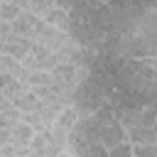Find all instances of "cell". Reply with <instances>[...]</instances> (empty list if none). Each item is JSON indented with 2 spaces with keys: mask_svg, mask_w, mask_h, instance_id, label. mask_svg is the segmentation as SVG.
Instances as JSON below:
<instances>
[{
  "mask_svg": "<svg viewBox=\"0 0 157 157\" xmlns=\"http://www.w3.org/2000/svg\"><path fill=\"white\" fill-rule=\"evenodd\" d=\"M103 103H108V98H105V91L91 78V76H83L81 81H78V86H76V91H74V108L78 110V115H91V113H96Z\"/></svg>",
  "mask_w": 157,
  "mask_h": 157,
  "instance_id": "7a4b0ae2",
  "label": "cell"
},
{
  "mask_svg": "<svg viewBox=\"0 0 157 157\" xmlns=\"http://www.w3.org/2000/svg\"><path fill=\"white\" fill-rule=\"evenodd\" d=\"M37 113H39V118H42L44 128H52V125L56 123V118H59V108H52V105H39V108H37Z\"/></svg>",
  "mask_w": 157,
  "mask_h": 157,
  "instance_id": "8fae6325",
  "label": "cell"
},
{
  "mask_svg": "<svg viewBox=\"0 0 157 157\" xmlns=\"http://www.w3.org/2000/svg\"><path fill=\"white\" fill-rule=\"evenodd\" d=\"M101 2H105L113 10H135L142 5V0H101Z\"/></svg>",
  "mask_w": 157,
  "mask_h": 157,
  "instance_id": "2e32d148",
  "label": "cell"
},
{
  "mask_svg": "<svg viewBox=\"0 0 157 157\" xmlns=\"http://www.w3.org/2000/svg\"><path fill=\"white\" fill-rule=\"evenodd\" d=\"M64 152H66V145L61 140H56L49 128L34 132L32 140H29V155L32 157H56V155H64Z\"/></svg>",
  "mask_w": 157,
  "mask_h": 157,
  "instance_id": "3957f363",
  "label": "cell"
},
{
  "mask_svg": "<svg viewBox=\"0 0 157 157\" xmlns=\"http://www.w3.org/2000/svg\"><path fill=\"white\" fill-rule=\"evenodd\" d=\"M0 5H2V0H0Z\"/></svg>",
  "mask_w": 157,
  "mask_h": 157,
  "instance_id": "603a6c76",
  "label": "cell"
},
{
  "mask_svg": "<svg viewBox=\"0 0 157 157\" xmlns=\"http://www.w3.org/2000/svg\"><path fill=\"white\" fill-rule=\"evenodd\" d=\"M29 44H32V37H20V34H15L10 42H5V44H2V52L22 61V59H25V54L29 52Z\"/></svg>",
  "mask_w": 157,
  "mask_h": 157,
  "instance_id": "5b68a950",
  "label": "cell"
},
{
  "mask_svg": "<svg viewBox=\"0 0 157 157\" xmlns=\"http://www.w3.org/2000/svg\"><path fill=\"white\" fill-rule=\"evenodd\" d=\"M32 135H34V130H32L25 120H20V123L12 128V137H10V142H12V145H29Z\"/></svg>",
  "mask_w": 157,
  "mask_h": 157,
  "instance_id": "ba28073f",
  "label": "cell"
},
{
  "mask_svg": "<svg viewBox=\"0 0 157 157\" xmlns=\"http://www.w3.org/2000/svg\"><path fill=\"white\" fill-rule=\"evenodd\" d=\"M42 20H44L47 25H54V27L69 32V10H64V7H59V5H54L52 10H47V12L42 15Z\"/></svg>",
  "mask_w": 157,
  "mask_h": 157,
  "instance_id": "52a82bcc",
  "label": "cell"
},
{
  "mask_svg": "<svg viewBox=\"0 0 157 157\" xmlns=\"http://www.w3.org/2000/svg\"><path fill=\"white\" fill-rule=\"evenodd\" d=\"M132 155H135V157H157V142L132 145Z\"/></svg>",
  "mask_w": 157,
  "mask_h": 157,
  "instance_id": "9a60e30c",
  "label": "cell"
},
{
  "mask_svg": "<svg viewBox=\"0 0 157 157\" xmlns=\"http://www.w3.org/2000/svg\"><path fill=\"white\" fill-rule=\"evenodd\" d=\"M81 115H78V110L74 108V105H64L61 110H59V118H56V125H61L64 130H71L74 128V123L78 120Z\"/></svg>",
  "mask_w": 157,
  "mask_h": 157,
  "instance_id": "9c48e42d",
  "label": "cell"
},
{
  "mask_svg": "<svg viewBox=\"0 0 157 157\" xmlns=\"http://www.w3.org/2000/svg\"><path fill=\"white\" fill-rule=\"evenodd\" d=\"M66 152L69 155H86V157H98V155H108L105 145L101 142V130H98V120L91 115H81L74 128L66 135Z\"/></svg>",
  "mask_w": 157,
  "mask_h": 157,
  "instance_id": "6da1fadb",
  "label": "cell"
},
{
  "mask_svg": "<svg viewBox=\"0 0 157 157\" xmlns=\"http://www.w3.org/2000/svg\"><path fill=\"white\" fill-rule=\"evenodd\" d=\"M0 54H2V42H0Z\"/></svg>",
  "mask_w": 157,
  "mask_h": 157,
  "instance_id": "44dd1931",
  "label": "cell"
},
{
  "mask_svg": "<svg viewBox=\"0 0 157 157\" xmlns=\"http://www.w3.org/2000/svg\"><path fill=\"white\" fill-rule=\"evenodd\" d=\"M0 157H2V150H0Z\"/></svg>",
  "mask_w": 157,
  "mask_h": 157,
  "instance_id": "7402d4cb",
  "label": "cell"
},
{
  "mask_svg": "<svg viewBox=\"0 0 157 157\" xmlns=\"http://www.w3.org/2000/svg\"><path fill=\"white\" fill-rule=\"evenodd\" d=\"M54 81V74L52 71H29V76H27V86L29 88H34V86H49Z\"/></svg>",
  "mask_w": 157,
  "mask_h": 157,
  "instance_id": "30bf717a",
  "label": "cell"
},
{
  "mask_svg": "<svg viewBox=\"0 0 157 157\" xmlns=\"http://www.w3.org/2000/svg\"><path fill=\"white\" fill-rule=\"evenodd\" d=\"M145 7H157V0H142Z\"/></svg>",
  "mask_w": 157,
  "mask_h": 157,
  "instance_id": "d6986e66",
  "label": "cell"
},
{
  "mask_svg": "<svg viewBox=\"0 0 157 157\" xmlns=\"http://www.w3.org/2000/svg\"><path fill=\"white\" fill-rule=\"evenodd\" d=\"M128 140L132 145H142V142H157V123H137L132 128H125Z\"/></svg>",
  "mask_w": 157,
  "mask_h": 157,
  "instance_id": "277c9868",
  "label": "cell"
},
{
  "mask_svg": "<svg viewBox=\"0 0 157 157\" xmlns=\"http://www.w3.org/2000/svg\"><path fill=\"white\" fill-rule=\"evenodd\" d=\"M54 5H56L54 0H27V7H25V10H29V12H34V15L42 17V15H44L47 10H52Z\"/></svg>",
  "mask_w": 157,
  "mask_h": 157,
  "instance_id": "7c38bea8",
  "label": "cell"
},
{
  "mask_svg": "<svg viewBox=\"0 0 157 157\" xmlns=\"http://www.w3.org/2000/svg\"><path fill=\"white\" fill-rule=\"evenodd\" d=\"M88 2H91V5H98V2H101V0H88Z\"/></svg>",
  "mask_w": 157,
  "mask_h": 157,
  "instance_id": "ffe728a7",
  "label": "cell"
},
{
  "mask_svg": "<svg viewBox=\"0 0 157 157\" xmlns=\"http://www.w3.org/2000/svg\"><path fill=\"white\" fill-rule=\"evenodd\" d=\"M20 120H25L34 132L44 130V123H42V118H39V113H37V110H27V113H22V115H20Z\"/></svg>",
  "mask_w": 157,
  "mask_h": 157,
  "instance_id": "5bb4252c",
  "label": "cell"
},
{
  "mask_svg": "<svg viewBox=\"0 0 157 157\" xmlns=\"http://www.w3.org/2000/svg\"><path fill=\"white\" fill-rule=\"evenodd\" d=\"M108 155H110V157H118V155L130 157V155H132V142H130V140H123V142H118L115 147H110V150H108Z\"/></svg>",
  "mask_w": 157,
  "mask_h": 157,
  "instance_id": "e0dca14e",
  "label": "cell"
},
{
  "mask_svg": "<svg viewBox=\"0 0 157 157\" xmlns=\"http://www.w3.org/2000/svg\"><path fill=\"white\" fill-rule=\"evenodd\" d=\"M20 12H22V7L15 5V2H2L0 5V20H5V22H12L15 17H20Z\"/></svg>",
  "mask_w": 157,
  "mask_h": 157,
  "instance_id": "4fadbf2b",
  "label": "cell"
},
{
  "mask_svg": "<svg viewBox=\"0 0 157 157\" xmlns=\"http://www.w3.org/2000/svg\"><path fill=\"white\" fill-rule=\"evenodd\" d=\"M10 105H15V103H12V98H10V96H5V93L0 91V110H7Z\"/></svg>",
  "mask_w": 157,
  "mask_h": 157,
  "instance_id": "ac0fdd59",
  "label": "cell"
},
{
  "mask_svg": "<svg viewBox=\"0 0 157 157\" xmlns=\"http://www.w3.org/2000/svg\"><path fill=\"white\" fill-rule=\"evenodd\" d=\"M12 103H15V108H20L22 113H27V110H37L39 105H42V101H39V96L27 86L25 91H20L17 96H12Z\"/></svg>",
  "mask_w": 157,
  "mask_h": 157,
  "instance_id": "8992f818",
  "label": "cell"
}]
</instances>
